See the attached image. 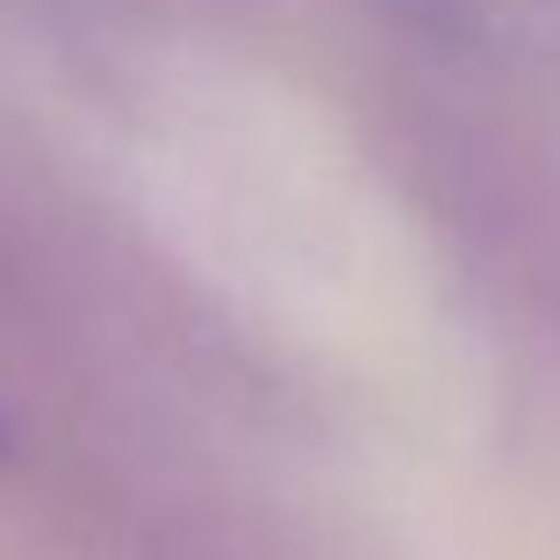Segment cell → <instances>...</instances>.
Returning <instances> with one entry per match:
<instances>
[]
</instances>
